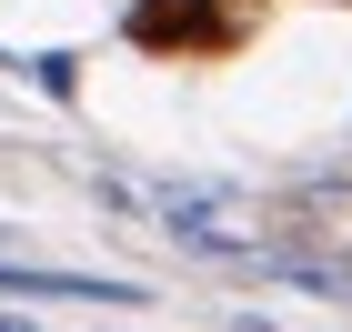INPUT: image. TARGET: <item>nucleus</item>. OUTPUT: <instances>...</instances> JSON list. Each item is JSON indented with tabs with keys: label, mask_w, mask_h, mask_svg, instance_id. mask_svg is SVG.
<instances>
[{
	"label": "nucleus",
	"mask_w": 352,
	"mask_h": 332,
	"mask_svg": "<svg viewBox=\"0 0 352 332\" xmlns=\"http://www.w3.org/2000/svg\"><path fill=\"white\" fill-rule=\"evenodd\" d=\"M21 71L51 91V101H71V91H81V51H41V60H21Z\"/></svg>",
	"instance_id": "f257e3e1"
},
{
	"label": "nucleus",
	"mask_w": 352,
	"mask_h": 332,
	"mask_svg": "<svg viewBox=\"0 0 352 332\" xmlns=\"http://www.w3.org/2000/svg\"><path fill=\"white\" fill-rule=\"evenodd\" d=\"M0 332H41V322H30V312H0Z\"/></svg>",
	"instance_id": "f03ea898"
}]
</instances>
